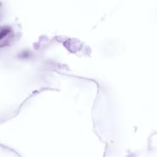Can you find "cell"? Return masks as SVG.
<instances>
[{
	"label": "cell",
	"instance_id": "1",
	"mask_svg": "<svg viewBox=\"0 0 157 157\" xmlns=\"http://www.w3.org/2000/svg\"><path fill=\"white\" fill-rule=\"evenodd\" d=\"M11 34L10 28L2 27L0 28V44H5V39L8 40V36Z\"/></svg>",
	"mask_w": 157,
	"mask_h": 157
}]
</instances>
